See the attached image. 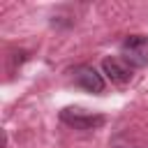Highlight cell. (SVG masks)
Here are the masks:
<instances>
[{
  "label": "cell",
  "mask_w": 148,
  "mask_h": 148,
  "mask_svg": "<svg viewBox=\"0 0 148 148\" xmlns=\"http://www.w3.org/2000/svg\"><path fill=\"white\" fill-rule=\"evenodd\" d=\"M60 120L74 130H97L104 125V116L99 113H90V111H83L79 106H67L60 111Z\"/></svg>",
  "instance_id": "2"
},
{
  "label": "cell",
  "mask_w": 148,
  "mask_h": 148,
  "mask_svg": "<svg viewBox=\"0 0 148 148\" xmlns=\"http://www.w3.org/2000/svg\"><path fill=\"white\" fill-rule=\"evenodd\" d=\"M102 69L106 74V79L116 86H125L132 81V67L123 60V58H104L102 60Z\"/></svg>",
  "instance_id": "4"
},
{
  "label": "cell",
  "mask_w": 148,
  "mask_h": 148,
  "mask_svg": "<svg viewBox=\"0 0 148 148\" xmlns=\"http://www.w3.org/2000/svg\"><path fill=\"white\" fill-rule=\"evenodd\" d=\"M120 58L134 67H148V35H127L120 42Z\"/></svg>",
  "instance_id": "1"
},
{
  "label": "cell",
  "mask_w": 148,
  "mask_h": 148,
  "mask_svg": "<svg viewBox=\"0 0 148 148\" xmlns=\"http://www.w3.org/2000/svg\"><path fill=\"white\" fill-rule=\"evenodd\" d=\"M74 83L81 86V88L88 90V92H95V95L104 92V76H102L92 65H81V67H76V69H74Z\"/></svg>",
  "instance_id": "3"
}]
</instances>
